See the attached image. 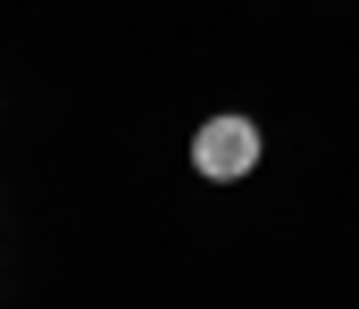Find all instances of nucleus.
Returning a JSON list of instances; mask_svg holds the SVG:
<instances>
[{"instance_id": "obj_1", "label": "nucleus", "mask_w": 359, "mask_h": 309, "mask_svg": "<svg viewBox=\"0 0 359 309\" xmlns=\"http://www.w3.org/2000/svg\"><path fill=\"white\" fill-rule=\"evenodd\" d=\"M259 159H268V134H259V117H243V109H217V117H201V125H192V176H201V184H243Z\"/></svg>"}]
</instances>
